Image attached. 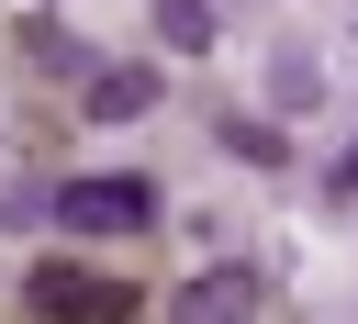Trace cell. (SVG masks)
Masks as SVG:
<instances>
[{
    "mask_svg": "<svg viewBox=\"0 0 358 324\" xmlns=\"http://www.w3.org/2000/svg\"><path fill=\"white\" fill-rule=\"evenodd\" d=\"M45 212H56L67 235H145V223H157V179H134V168H112V179H67Z\"/></svg>",
    "mask_w": 358,
    "mask_h": 324,
    "instance_id": "1",
    "label": "cell"
},
{
    "mask_svg": "<svg viewBox=\"0 0 358 324\" xmlns=\"http://www.w3.org/2000/svg\"><path fill=\"white\" fill-rule=\"evenodd\" d=\"M22 302H34L45 324H123L145 290H123V279H90V268H67V257H45V268L22 279Z\"/></svg>",
    "mask_w": 358,
    "mask_h": 324,
    "instance_id": "2",
    "label": "cell"
},
{
    "mask_svg": "<svg viewBox=\"0 0 358 324\" xmlns=\"http://www.w3.org/2000/svg\"><path fill=\"white\" fill-rule=\"evenodd\" d=\"M257 302H268V279H257L246 257H224V268H201V279H179V302H168V324H257Z\"/></svg>",
    "mask_w": 358,
    "mask_h": 324,
    "instance_id": "3",
    "label": "cell"
},
{
    "mask_svg": "<svg viewBox=\"0 0 358 324\" xmlns=\"http://www.w3.org/2000/svg\"><path fill=\"white\" fill-rule=\"evenodd\" d=\"M78 101H90V123H145L157 112V67H90Z\"/></svg>",
    "mask_w": 358,
    "mask_h": 324,
    "instance_id": "4",
    "label": "cell"
},
{
    "mask_svg": "<svg viewBox=\"0 0 358 324\" xmlns=\"http://www.w3.org/2000/svg\"><path fill=\"white\" fill-rule=\"evenodd\" d=\"M11 34H22V56H34V67H78V78H90V56H78V34H67L56 11H22Z\"/></svg>",
    "mask_w": 358,
    "mask_h": 324,
    "instance_id": "5",
    "label": "cell"
},
{
    "mask_svg": "<svg viewBox=\"0 0 358 324\" xmlns=\"http://www.w3.org/2000/svg\"><path fill=\"white\" fill-rule=\"evenodd\" d=\"M224 156H246V168H280V156H291V123L268 134V123H246V112H224Z\"/></svg>",
    "mask_w": 358,
    "mask_h": 324,
    "instance_id": "6",
    "label": "cell"
},
{
    "mask_svg": "<svg viewBox=\"0 0 358 324\" xmlns=\"http://www.w3.org/2000/svg\"><path fill=\"white\" fill-rule=\"evenodd\" d=\"M157 45L201 56V45H213V0H157Z\"/></svg>",
    "mask_w": 358,
    "mask_h": 324,
    "instance_id": "7",
    "label": "cell"
},
{
    "mask_svg": "<svg viewBox=\"0 0 358 324\" xmlns=\"http://www.w3.org/2000/svg\"><path fill=\"white\" fill-rule=\"evenodd\" d=\"M268 89H280V112H302L324 78H313V56H268Z\"/></svg>",
    "mask_w": 358,
    "mask_h": 324,
    "instance_id": "8",
    "label": "cell"
},
{
    "mask_svg": "<svg viewBox=\"0 0 358 324\" xmlns=\"http://www.w3.org/2000/svg\"><path fill=\"white\" fill-rule=\"evenodd\" d=\"M324 190H336V201H358V145L336 156V179H324Z\"/></svg>",
    "mask_w": 358,
    "mask_h": 324,
    "instance_id": "9",
    "label": "cell"
}]
</instances>
